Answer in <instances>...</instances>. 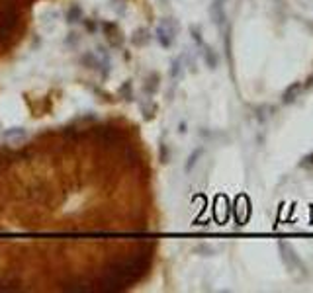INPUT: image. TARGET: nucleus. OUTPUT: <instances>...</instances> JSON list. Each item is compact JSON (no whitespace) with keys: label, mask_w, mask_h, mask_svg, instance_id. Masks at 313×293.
<instances>
[{"label":"nucleus","mask_w":313,"mask_h":293,"mask_svg":"<svg viewBox=\"0 0 313 293\" xmlns=\"http://www.w3.org/2000/svg\"><path fill=\"white\" fill-rule=\"evenodd\" d=\"M18 24V12L14 8V4H6L0 10V35H8Z\"/></svg>","instance_id":"nucleus-1"},{"label":"nucleus","mask_w":313,"mask_h":293,"mask_svg":"<svg viewBox=\"0 0 313 293\" xmlns=\"http://www.w3.org/2000/svg\"><path fill=\"white\" fill-rule=\"evenodd\" d=\"M176 24L172 22V20H164L158 27H156V37H158V41H160V45L162 47H170L172 45V41H174V37H176Z\"/></svg>","instance_id":"nucleus-2"},{"label":"nucleus","mask_w":313,"mask_h":293,"mask_svg":"<svg viewBox=\"0 0 313 293\" xmlns=\"http://www.w3.org/2000/svg\"><path fill=\"white\" fill-rule=\"evenodd\" d=\"M300 90H302V84H300V82L290 84V86L286 88V92L282 94V102H284V104H292V102L296 100V96H298Z\"/></svg>","instance_id":"nucleus-3"},{"label":"nucleus","mask_w":313,"mask_h":293,"mask_svg":"<svg viewBox=\"0 0 313 293\" xmlns=\"http://www.w3.org/2000/svg\"><path fill=\"white\" fill-rule=\"evenodd\" d=\"M202 154H204V150H202V148H196V150H194V152L190 154L188 162H186V170H192V168H194V164L198 162V158H200Z\"/></svg>","instance_id":"nucleus-4"},{"label":"nucleus","mask_w":313,"mask_h":293,"mask_svg":"<svg viewBox=\"0 0 313 293\" xmlns=\"http://www.w3.org/2000/svg\"><path fill=\"white\" fill-rule=\"evenodd\" d=\"M80 18H82V10H80V6L75 4V6L69 10V20H71V22H78Z\"/></svg>","instance_id":"nucleus-5"},{"label":"nucleus","mask_w":313,"mask_h":293,"mask_svg":"<svg viewBox=\"0 0 313 293\" xmlns=\"http://www.w3.org/2000/svg\"><path fill=\"white\" fill-rule=\"evenodd\" d=\"M204 55H206V61H208V65H209L211 69H215V65H217V57H215V53H213L209 47H206Z\"/></svg>","instance_id":"nucleus-6"},{"label":"nucleus","mask_w":313,"mask_h":293,"mask_svg":"<svg viewBox=\"0 0 313 293\" xmlns=\"http://www.w3.org/2000/svg\"><path fill=\"white\" fill-rule=\"evenodd\" d=\"M4 137H6V139H12V137H26V133H24L20 127H16V129H12V131H6Z\"/></svg>","instance_id":"nucleus-7"},{"label":"nucleus","mask_w":313,"mask_h":293,"mask_svg":"<svg viewBox=\"0 0 313 293\" xmlns=\"http://www.w3.org/2000/svg\"><path fill=\"white\" fill-rule=\"evenodd\" d=\"M310 164H313V154L306 156V158H304V162H302V166H310Z\"/></svg>","instance_id":"nucleus-8"},{"label":"nucleus","mask_w":313,"mask_h":293,"mask_svg":"<svg viewBox=\"0 0 313 293\" xmlns=\"http://www.w3.org/2000/svg\"><path fill=\"white\" fill-rule=\"evenodd\" d=\"M223 2H225V0H213L215 6H223Z\"/></svg>","instance_id":"nucleus-9"}]
</instances>
